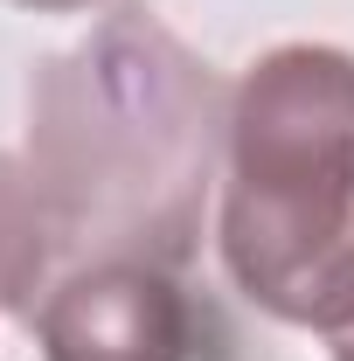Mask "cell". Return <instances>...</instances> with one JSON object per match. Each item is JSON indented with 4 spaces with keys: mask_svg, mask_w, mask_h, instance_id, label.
Segmentation results:
<instances>
[{
    "mask_svg": "<svg viewBox=\"0 0 354 361\" xmlns=\"http://www.w3.org/2000/svg\"><path fill=\"white\" fill-rule=\"evenodd\" d=\"M229 97L167 21L118 0L28 84V174L56 243L181 271L202 243Z\"/></svg>",
    "mask_w": 354,
    "mask_h": 361,
    "instance_id": "obj_1",
    "label": "cell"
},
{
    "mask_svg": "<svg viewBox=\"0 0 354 361\" xmlns=\"http://www.w3.org/2000/svg\"><path fill=\"white\" fill-rule=\"evenodd\" d=\"M222 264L257 313L312 326L354 257V56L285 42L243 70L222 126Z\"/></svg>",
    "mask_w": 354,
    "mask_h": 361,
    "instance_id": "obj_2",
    "label": "cell"
},
{
    "mask_svg": "<svg viewBox=\"0 0 354 361\" xmlns=\"http://www.w3.org/2000/svg\"><path fill=\"white\" fill-rule=\"evenodd\" d=\"M42 361H188L195 306L167 264L146 257H90L70 264L35 306Z\"/></svg>",
    "mask_w": 354,
    "mask_h": 361,
    "instance_id": "obj_3",
    "label": "cell"
},
{
    "mask_svg": "<svg viewBox=\"0 0 354 361\" xmlns=\"http://www.w3.org/2000/svg\"><path fill=\"white\" fill-rule=\"evenodd\" d=\"M63 257L28 160L0 153V313H35V292H49V271Z\"/></svg>",
    "mask_w": 354,
    "mask_h": 361,
    "instance_id": "obj_4",
    "label": "cell"
},
{
    "mask_svg": "<svg viewBox=\"0 0 354 361\" xmlns=\"http://www.w3.org/2000/svg\"><path fill=\"white\" fill-rule=\"evenodd\" d=\"M312 334L334 348V361H354V257H348V271L334 278V292L319 299V313H312Z\"/></svg>",
    "mask_w": 354,
    "mask_h": 361,
    "instance_id": "obj_5",
    "label": "cell"
},
{
    "mask_svg": "<svg viewBox=\"0 0 354 361\" xmlns=\"http://www.w3.org/2000/svg\"><path fill=\"white\" fill-rule=\"evenodd\" d=\"M14 7H35V14H77V7H97V0H14Z\"/></svg>",
    "mask_w": 354,
    "mask_h": 361,
    "instance_id": "obj_6",
    "label": "cell"
}]
</instances>
